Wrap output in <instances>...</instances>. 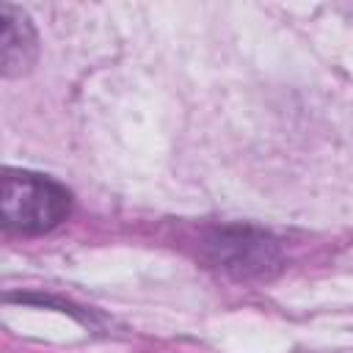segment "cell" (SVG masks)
<instances>
[{
	"label": "cell",
	"instance_id": "cell-3",
	"mask_svg": "<svg viewBox=\"0 0 353 353\" xmlns=\"http://www.w3.org/2000/svg\"><path fill=\"white\" fill-rule=\"evenodd\" d=\"M0 22H3V36H0L3 74L17 77V74L28 72L36 61V30H33L28 14L8 3L0 6Z\"/></svg>",
	"mask_w": 353,
	"mask_h": 353
},
{
	"label": "cell",
	"instance_id": "cell-2",
	"mask_svg": "<svg viewBox=\"0 0 353 353\" xmlns=\"http://www.w3.org/2000/svg\"><path fill=\"white\" fill-rule=\"evenodd\" d=\"M204 251L210 256V262L226 273H232L234 279H262V276H273L284 256L279 243L254 226H223L215 229L207 243Z\"/></svg>",
	"mask_w": 353,
	"mask_h": 353
},
{
	"label": "cell",
	"instance_id": "cell-1",
	"mask_svg": "<svg viewBox=\"0 0 353 353\" xmlns=\"http://www.w3.org/2000/svg\"><path fill=\"white\" fill-rule=\"evenodd\" d=\"M72 212V193L52 176L6 168L0 185L3 226L22 234H44Z\"/></svg>",
	"mask_w": 353,
	"mask_h": 353
}]
</instances>
